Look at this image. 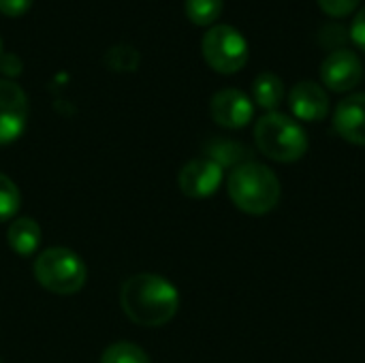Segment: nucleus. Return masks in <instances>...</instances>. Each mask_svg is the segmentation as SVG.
<instances>
[{"label":"nucleus","mask_w":365,"mask_h":363,"mask_svg":"<svg viewBox=\"0 0 365 363\" xmlns=\"http://www.w3.org/2000/svg\"><path fill=\"white\" fill-rule=\"evenodd\" d=\"M225 0H184L186 17L195 26H214L222 15Z\"/></svg>","instance_id":"nucleus-15"},{"label":"nucleus","mask_w":365,"mask_h":363,"mask_svg":"<svg viewBox=\"0 0 365 363\" xmlns=\"http://www.w3.org/2000/svg\"><path fill=\"white\" fill-rule=\"evenodd\" d=\"M139 62H141L139 51L133 45H128V43H115V45H111L105 51V64L111 71L130 73V71H137Z\"/></svg>","instance_id":"nucleus-16"},{"label":"nucleus","mask_w":365,"mask_h":363,"mask_svg":"<svg viewBox=\"0 0 365 363\" xmlns=\"http://www.w3.org/2000/svg\"><path fill=\"white\" fill-rule=\"evenodd\" d=\"M6 242H9L13 252H17L21 257H30L41 244L38 223L32 218H26V216L11 220V225L6 229Z\"/></svg>","instance_id":"nucleus-12"},{"label":"nucleus","mask_w":365,"mask_h":363,"mask_svg":"<svg viewBox=\"0 0 365 363\" xmlns=\"http://www.w3.org/2000/svg\"><path fill=\"white\" fill-rule=\"evenodd\" d=\"M0 71L11 79V77H17L21 71H24V64H21V58L17 53H0Z\"/></svg>","instance_id":"nucleus-21"},{"label":"nucleus","mask_w":365,"mask_h":363,"mask_svg":"<svg viewBox=\"0 0 365 363\" xmlns=\"http://www.w3.org/2000/svg\"><path fill=\"white\" fill-rule=\"evenodd\" d=\"M349 36H351V41L365 53V4L355 13L353 24H351V30H349Z\"/></svg>","instance_id":"nucleus-20"},{"label":"nucleus","mask_w":365,"mask_h":363,"mask_svg":"<svg viewBox=\"0 0 365 363\" xmlns=\"http://www.w3.org/2000/svg\"><path fill=\"white\" fill-rule=\"evenodd\" d=\"M289 107L302 122H321L329 116L331 103L327 90L310 79L295 83L289 92Z\"/></svg>","instance_id":"nucleus-10"},{"label":"nucleus","mask_w":365,"mask_h":363,"mask_svg":"<svg viewBox=\"0 0 365 363\" xmlns=\"http://www.w3.org/2000/svg\"><path fill=\"white\" fill-rule=\"evenodd\" d=\"M321 11L327 13L329 17H349L351 13H357L361 0H317Z\"/></svg>","instance_id":"nucleus-19"},{"label":"nucleus","mask_w":365,"mask_h":363,"mask_svg":"<svg viewBox=\"0 0 365 363\" xmlns=\"http://www.w3.org/2000/svg\"><path fill=\"white\" fill-rule=\"evenodd\" d=\"M34 0H0V13L9 15V17H19L24 15Z\"/></svg>","instance_id":"nucleus-22"},{"label":"nucleus","mask_w":365,"mask_h":363,"mask_svg":"<svg viewBox=\"0 0 365 363\" xmlns=\"http://www.w3.org/2000/svg\"><path fill=\"white\" fill-rule=\"evenodd\" d=\"M205 154L210 160H214L216 165L225 167H240L244 163L252 160V150L240 141L227 139V137H216L205 145Z\"/></svg>","instance_id":"nucleus-13"},{"label":"nucleus","mask_w":365,"mask_h":363,"mask_svg":"<svg viewBox=\"0 0 365 363\" xmlns=\"http://www.w3.org/2000/svg\"><path fill=\"white\" fill-rule=\"evenodd\" d=\"M101 363H150V357L133 342H115L105 349Z\"/></svg>","instance_id":"nucleus-17"},{"label":"nucleus","mask_w":365,"mask_h":363,"mask_svg":"<svg viewBox=\"0 0 365 363\" xmlns=\"http://www.w3.org/2000/svg\"><path fill=\"white\" fill-rule=\"evenodd\" d=\"M0 53H2V36H0Z\"/></svg>","instance_id":"nucleus-23"},{"label":"nucleus","mask_w":365,"mask_h":363,"mask_svg":"<svg viewBox=\"0 0 365 363\" xmlns=\"http://www.w3.org/2000/svg\"><path fill=\"white\" fill-rule=\"evenodd\" d=\"M19 203H21L19 188L15 186V182L11 178L0 173V223L11 220L17 214Z\"/></svg>","instance_id":"nucleus-18"},{"label":"nucleus","mask_w":365,"mask_h":363,"mask_svg":"<svg viewBox=\"0 0 365 363\" xmlns=\"http://www.w3.org/2000/svg\"><path fill=\"white\" fill-rule=\"evenodd\" d=\"M255 141L261 154L276 163H295L308 152V135L304 126L280 111H269L257 120Z\"/></svg>","instance_id":"nucleus-3"},{"label":"nucleus","mask_w":365,"mask_h":363,"mask_svg":"<svg viewBox=\"0 0 365 363\" xmlns=\"http://www.w3.org/2000/svg\"><path fill=\"white\" fill-rule=\"evenodd\" d=\"M361 79L364 64L353 49H334L321 64V81L331 92H351L359 86Z\"/></svg>","instance_id":"nucleus-6"},{"label":"nucleus","mask_w":365,"mask_h":363,"mask_svg":"<svg viewBox=\"0 0 365 363\" xmlns=\"http://www.w3.org/2000/svg\"><path fill=\"white\" fill-rule=\"evenodd\" d=\"M120 304L133 323L160 327L175 317L180 308V293L158 274H137L122 285Z\"/></svg>","instance_id":"nucleus-1"},{"label":"nucleus","mask_w":365,"mask_h":363,"mask_svg":"<svg viewBox=\"0 0 365 363\" xmlns=\"http://www.w3.org/2000/svg\"><path fill=\"white\" fill-rule=\"evenodd\" d=\"M210 113L214 122L222 128H244L255 116V103L250 96L237 88H225L218 90L210 101Z\"/></svg>","instance_id":"nucleus-8"},{"label":"nucleus","mask_w":365,"mask_h":363,"mask_svg":"<svg viewBox=\"0 0 365 363\" xmlns=\"http://www.w3.org/2000/svg\"><path fill=\"white\" fill-rule=\"evenodd\" d=\"M180 190L190 199L212 197L222 184V167L210 158H195L180 169Z\"/></svg>","instance_id":"nucleus-9"},{"label":"nucleus","mask_w":365,"mask_h":363,"mask_svg":"<svg viewBox=\"0 0 365 363\" xmlns=\"http://www.w3.org/2000/svg\"><path fill=\"white\" fill-rule=\"evenodd\" d=\"M334 131L353 145H365V92L351 94L336 105Z\"/></svg>","instance_id":"nucleus-11"},{"label":"nucleus","mask_w":365,"mask_h":363,"mask_svg":"<svg viewBox=\"0 0 365 363\" xmlns=\"http://www.w3.org/2000/svg\"><path fill=\"white\" fill-rule=\"evenodd\" d=\"M252 98L267 113L276 111L284 101V81L272 71L259 73L257 79L252 81Z\"/></svg>","instance_id":"nucleus-14"},{"label":"nucleus","mask_w":365,"mask_h":363,"mask_svg":"<svg viewBox=\"0 0 365 363\" xmlns=\"http://www.w3.org/2000/svg\"><path fill=\"white\" fill-rule=\"evenodd\" d=\"M201 51L205 62L222 75H233L242 71L250 56L246 36L229 24L210 26L203 34Z\"/></svg>","instance_id":"nucleus-5"},{"label":"nucleus","mask_w":365,"mask_h":363,"mask_svg":"<svg viewBox=\"0 0 365 363\" xmlns=\"http://www.w3.org/2000/svg\"><path fill=\"white\" fill-rule=\"evenodd\" d=\"M34 278L43 289L56 295H73L81 291L88 278V267L77 252L53 246L43 250L34 261Z\"/></svg>","instance_id":"nucleus-4"},{"label":"nucleus","mask_w":365,"mask_h":363,"mask_svg":"<svg viewBox=\"0 0 365 363\" xmlns=\"http://www.w3.org/2000/svg\"><path fill=\"white\" fill-rule=\"evenodd\" d=\"M28 122V98L19 83L0 79V145L15 141Z\"/></svg>","instance_id":"nucleus-7"},{"label":"nucleus","mask_w":365,"mask_h":363,"mask_svg":"<svg viewBox=\"0 0 365 363\" xmlns=\"http://www.w3.org/2000/svg\"><path fill=\"white\" fill-rule=\"evenodd\" d=\"M227 193L237 210L250 216H263L278 205L282 186L269 167L250 160L231 171Z\"/></svg>","instance_id":"nucleus-2"}]
</instances>
